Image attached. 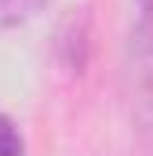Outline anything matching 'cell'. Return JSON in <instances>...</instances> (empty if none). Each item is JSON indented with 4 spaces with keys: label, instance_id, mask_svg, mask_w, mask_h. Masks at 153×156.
Returning a JSON list of instances; mask_svg holds the SVG:
<instances>
[{
    "label": "cell",
    "instance_id": "3",
    "mask_svg": "<svg viewBox=\"0 0 153 156\" xmlns=\"http://www.w3.org/2000/svg\"><path fill=\"white\" fill-rule=\"evenodd\" d=\"M139 7V22H142V33H153V0H135Z\"/></svg>",
    "mask_w": 153,
    "mask_h": 156
},
{
    "label": "cell",
    "instance_id": "1",
    "mask_svg": "<svg viewBox=\"0 0 153 156\" xmlns=\"http://www.w3.org/2000/svg\"><path fill=\"white\" fill-rule=\"evenodd\" d=\"M51 0H0V29H18L33 22Z\"/></svg>",
    "mask_w": 153,
    "mask_h": 156
},
{
    "label": "cell",
    "instance_id": "2",
    "mask_svg": "<svg viewBox=\"0 0 153 156\" xmlns=\"http://www.w3.org/2000/svg\"><path fill=\"white\" fill-rule=\"evenodd\" d=\"M22 153H26V142H22L18 123L0 113V156H22Z\"/></svg>",
    "mask_w": 153,
    "mask_h": 156
}]
</instances>
